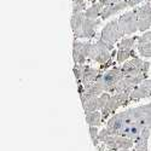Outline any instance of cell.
<instances>
[{
    "instance_id": "cell-4",
    "label": "cell",
    "mask_w": 151,
    "mask_h": 151,
    "mask_svg": "<svg viewBox=\"0 0 151 151\" xmlns=\"http://www.w3.org/2000/svg\"><path fill=\"white\" fill-rule=\"evenodd\" d=\"M123 35L124 34L119 26V19H111L109 23L105 24V27L100 33V40H103L108 45L110 51H114L115 42L121 39Z\"/></svg>"
},
{
    "instance_id": "cell-26",
    "label": "cell",
    "mask_w": 151,
    "mask_h": 151,
    "mask_svg": "<svg viewBox=\"0 0 151 151\" xmlns=\"http://www.w3.org/2000/svg\"><path fill=\"white\" fill-rule=\"evenodd\" d=\"M103 4H104V7L108 6V5H111V4H115V3H120L122 0H100Z\"/></svg>"
},
{
    "instance_id": "cell-2",
    "label": "cell",
    "mask_w": 151,
    "mask_h": 151,
    "mask_svg": "<svg viewBox=\"0 0 151 151\" xmlns=\"http://www.w3.org/2000/svg\"><path fill=\"white\" fill-rule=\"evenodd\" d=\"M124 76V74L121 69V67H114L110 70L105 71L102 76L98 79L97 82H94V85L98 87V90L104 93V92H109L111 93L112 88L115 87V85L121 81Z\"/></svg>"
},
{
    "instance_id": "cell-24",
    "label": "cell",
    "mask_w": 151,
    "mask_h": 151,
    "mask_svg": "<svg viewBox=\"0 0 151 151\" xmlns=\"http://www.w3.org/2000/svg\"><path fill=\"white\" fill-rule=\"evenodd\" d=\"M144 42H151V30L145 32L143 35L138 37V44H144Z\"/></svg>"
},
{
    "instance_id": "cell-20",
    "label": "cell",
    "mask_w": 151,
    "mask_h": 151,
    "mask_svg": "<svg viewBox=\"0 0 151 151\" xmlns=\"http://www.w3.org/2000/svg\"><path fill=\"white\" fill-rule=\"evenodd\" d=\"M135 41H138L137 36L124 37V39H122L119 44V50H133V46H134Z\"/></svg>"
},
{
    "instance_id": "cell-9",
    "label": "cell",
    "mask_w": 151,
    "mask_h": 151,
    "mask_svg": "<svg viewBox=\"0 0 151 151\" xmlns=\"http://www.w3.org/2000/svg\"><path fill=\"white\" fill-rule=\"evenodd\" d=\"M91 42H81L76 39L73 42V58L75 64H85L86 59L90 57L91 51Z\"/></svg>"
},
{
    "instance_id": "cell-5",
    "label": "cell",
    "mask_w": 151,
    "mask_h": 151,
    "mask_svg": "<svg viewBox=\"0 0 151 151\" xmlns=\"http://www.w3.org/2000/svg\"><path fill=\"white\" fill-rule=\"evenodd\" d=\"M129 94H131V92H122V93H115L114 96H111L106 105L102 109L103 120H106L111 114H114L120 106L127 105L129 103Z\"/></svg>"
},
{
    "instance_id": "cell-8",
    "label": "cell",
    "mask_w": 151,
    "mask_h": 151,
    "mask_svg": "<svg viewBox=\"0 0 151 151\" xmlns=\"http://www.w3.org/2000/svg\"><path fill=\"white\" fill-rule=\"evenodd\" d=\"M103 143L108 149L112 151H119L122 149H131L135 142L123 135H108Z\"/></svg>"
},
{
    "instance_id": "cell-22",
    "label": "cell",
    "mask_w": 151,
    "mask_h": 151,
    "mask_svg": "<svg viewBox=\"0 0 151 151\" xmlns=\"http://www.w3.org/2000/svg\"><path fill=\"white\" fill-rule=\"evenodd\" d=\"M87 0H73V14L76 12H82L86 9Z\"/></svg>"
},
{
    "instance_id": "cell-27",
    "label": "cell",
    "mask_w": 151,
    "mask_h": 151,
    "mask_svg": "<svg viewBox=\"0 0 151 151\" xmlns=\"http://www.w3.org/2000/svg\"><path fill=\"white\" fill-rule=\"evenodd\" d=\"M119 151H129V149H122V150H119Z\"/></svg>"
},
{
    "instance_id": "cell-11",
    "label": "cell",
    "mask_w": 151,
    "mask_h": 151,
    "mask_svg": "<svg viewBox=\"0 0 151 151\" xmlns=\"http://www.w3.org/2000/svg\"><path fill=\"white\" fill-rule=\"evenodd\" d=\"M110 97L111 96H110L109 92H104L103 94H100L99 97H94V98H91V99H87L86 102L82 103L85 114H86V112H92V111L102 110L106 105V103L109 102Z\"/></svg>"
},
{
    "instance_id": "cell-12",
    "label": "cell",
    "mask_w": 151,
    "mask_h": 151,
    "mask_svg": "<svg viewBox=\"0 0 151 151\" xmlns=\"http://www.w3.org/2000/svg\"><path fill=\"white\" fill-rule=\"evenodd\" d=\"M151 97V80H145L134 87L129 94V102H138L143 98Z\"/></svg>"
},
{
    "instance_id": "cell-17",
    "label": "cell",
    "mask_w": 151,
    "mask_h": 151,
    "mask_svg": "<svg viewBox=\"0 0 151 151\" xmlns=\"http://www.w3.org/2000/svg\"><path fill=\"white\" fill-rule=\"evenodd\" d=\"M150 137H151V131L150 129L144 131L140 138L135 142L134 151H147V143H149Z\"/></svg>"
},
{
    "instance_id": "cell-21",
    "label": "cell",
    "mask_w": 151,
    "mask_h": 151,
    "mask_svg": "<svg viewBox=\"0 0 151 151\" xmlns=\"http://www.w3.org/2000/svg\"><path fill=\"white\" fill-rule=\"evenodd\" d=\"M137 50L143 57L151 58V42H144V44H137Z\"/></svg>"
},
{
    "instance_id": "cell-14",
    "label": "cell",
    "mask_w": 151,
    "mask_h": 151,
    "mask_svg": "<svg viewBox=\"0 0 151 151\" xmlns=\"http://www.w3.org/2000/svg\"><path fill=\"white\" fill-rule=\"evenodd\" d=\"M127 7H129L127 0H122V1H120V3H115V4L108 5V6L104 7V10L102 12V16H100V17H102V19H106V18L116 15L117 12H120V11H122L124 9H127Z\"/></svg>"
},
{
    "instance_id": "cell-16",
    "label": "cell",
    "mask_w": 151,
    "mask_h": 151,
    "mask_svg": "<svg viewBox=\"0 0 151 151\" xmlns=\"http://www.w3.org/2000/svg\"><path fill=\"white\" fill-rule=\"evenodd\" d=\"M104 10V4L102 1H98L90 6L85 11V16L86 18H92V19H98L99 16H102V12Z\"/></svg>"
},
{
    "instance_id": "cell-13",
    "label": "cell",
    "mask_w": 151,
    "mask_h": 151,
    "mask_svg": "<svg viewBox=\"0 0 151 151\" xmlns=\"http://www.w3.org/2000/svg\"><path fill=\"white\" fill-rule=\"evenodd\" d=\"M85 12H76L73 14L70 23H71V29L74 33L75 39H79L82 36V27H83V22H85Z\"/></svg>"
},
{
    "instance_id": "cell-19",
    "label": "cell",
    "mask_w": 151,
    "mask_h": 151,
    "mask_svg": "<svg viewBox=\"0 0 151 151\" xmlns=\"http://www.w3.org/2000/svg\"><path fill=\"white\" fill-rule=\"evenodd\" d=\"M117 63H124L127 62L129 57H137L134 50H119L117 51Z\"/></svg>"
},
{
    "instance_id": "cell-10",
    "label": "cell",
    "mask_w": 151,
    "mask_h": 151,
    "mask_svg": "<svg viewBox=\"0 0 151 151\" xmlns=\"http://www.w3.org/2000/svg\"><path fill=\"white\" fill-rule=\"evenodd\" d=\"M138 27L140 32H146L151 27V4L146 3L139 7H137Z\"/></svg>"
},
{
    "instance_id": "cell-18",
    "label": "cell",
    "mask_w": 151,
    "mask_h": 151,
    "mask_svg": "<svg viewBox=\"0 0 151 151\" xmlns=\"http://www.w3.org/2000/svg\"><path fill=\"white\" fill-rule=\"evenodd\" d=\"M86 117V122L90 126H94V127H98V126L102 124L103 117H102V112L99 111H92V112H86L85 114Z\"/></svg>"
},
{
    "instance_id": "cell-25",
    "label": "cell",
    "mask_w": 151,
    "mask_h": 151,
    "mask_svg": "<svg viewBox=\"0 0 151 151\" xmlns=\"http://www.w3.org/2000/svg\"><path fill=\"white\" fill-rule=\"evenodd\" d=\"M143 1H144V0H127L129 7H134V6H137L138 4H140V3H143Z\"/></svg>"
},
{
    "instance_id": "cell-7",
    "label": "cell",
    "mask_w": 151,
    "mask_h": 151,
    "mask_svg": "<svg viewBox=\"0 0 151 151\" xmlns=\"http://www.w3.org/2000/svg\"><path fill=\"white\" fill-rule=\"evenodd\" d=\"M119 26L124 35L134 34L137 30H139L138 27V17H137V10H132L128 12H124L119 18Z\"/></svg>"
},
{
    "instance_id": "cell-1",
    "label": "cell",
    "mask_w": 151,
    "mask_h": 151,
    "mask_svg": "<svg viewBox=\"0 0 151 151\" xmlns=\"http://www.w3.org/2000/svg\"><path fill=\"white\" fill-rule=\"evenodd\" d=\"M105 128L110 135H123L137 142L144 131H151V103L119 112L109 119Z\"/></svg>"
},
{
    "instance_id": "cell-3",
    "label": "cell",
    "mask_w": 151,
    "mask_h": 151,
    "mask_svg": "<svg viewBox=\"0 0 151 151\" xmlns=\"http://www.w3.org/2000/svg\"><path fill=\"white\" fill-rule=\"evenodd\" d=\"M111 57H112V53L109 50L108 45L103 40L99 39L96 44H92L88 59L100 63V64H102L100 69L102 70H104L105 68H108L111 64Z\"/></svg>"
},
{
    "instance_id": "cell-15",
    "label": "cell",
    "mask_w": 151,
    "mask_h": 151,
    "mask_svg": "<svg viewBox=\"0 0 151 151\" xmlns=\"http://www.w3.org/2000/svg\"><path fill=\"white\" fill-rule=\"evenodd\" d=\"M100 24V19H92V18H85L83 27H82V36L81 37H93L96 35V29Z\"/></svg>"
},
{
    "instance_id": "cell-23",
    "label": "cell",
    "mask_w": 151,
    "mask_h": 151,
    "mask_svg": "<svg viewBox=\"0 0 151 151\" xmlns=\"http://www.w3.org/2000/svg\"><path fill=\"white\" fill-rule=\"evenodd\" d=\"M90 135H91V139H92V143L96 147H98V144H99V132L97 129V127H94V126H90Z\"/></svg>"
},
{
    "instance_id": "cell-6",
    "label": "cell",
    "mask_w": 151,
    "mask_h": 151,
    "mask_svg": "<svg viewBox=\"0 0 151 151\" xmlns=\"http://www.w3.org/2000/svg\"><path fill=\"white\" fill-rule=\"evenodd\" d=\"M150 68V63L144 62L139 57H134L131 60L124 62V64L121 67L124 75H131V76H138V75H147Z\"/></svg>"
}]
</instances>
